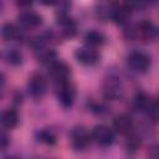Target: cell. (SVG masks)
I'll use <instances>...</instances> for the list:
<instances>
[{
	"label": "cell",
	"mask_w": 159,
	"mask_h": 159,
	"mask_svg": "<svg viewBox=\"0 0 159 159\" xmlns=\"http://www.w3.org/2000/svg\"><path fill=\"white\" fill-rule=\"evenodd\" d=\"M127 63L128 66L139 73H144L149 70L150 67V57L142 51H133L128 55L127 57Z\"/></svg>",
	"instance_id": "cell-1"
},
{
	"label": "cell",
	"mask_w": 159,
	"mask_h": 159,
	"mask_svg": "<svg viewBox=\"0 0 159 159\" xmlns=\"http://www.w3.org/2000/svg\"><path fill=\"white\" fill-rule=\"evenodd\" d=\"M91 137H92V139H93L97 144H99V145H102V147L111 145V144L113 143V140H114V133H113V130H112L109 127L104 125V124H98V125H96V127L92 129Z\"/></svg>",
	"instance_id": "cell-2"
},
{
	"label": "cell",
	"mask_w": 159,
	"mask_h": 159,
	"mask_svg": "<svg viewBox=\"0 0 159 159\" xmlns=\"http://www.w3.org/2000/svg\"><path fill=\"white\" fill-rule=\"evenodd\" d=\"M91 138L83 127H75L71 132V145L75 150H83L88 147Z\"/></svg>",
	"instance_id": "cell-3"
},
{
	"label": "cell",
	"mask_w": 159,
	"mask_h": 159,
	"mask_svg": "<svg viewBox=\"0 0 159 159\" xmlns=\"http://www.w3.org/2000/svg\"><path fill=\"white\" fill-rule=\"evenodd\" d=\"M75 56L78 60V62L87 66H92L99 61V52L96 50V47H92L88 45L77 48Z\"/></svg>",
	"instance_id": "cell-4"
},
{
	"label": "cell",
	"mask_w": 159,
	"mask_h": 159,
	"mask_svg": "<svg viewBox=\"0 0 159 159\" xmlns=\"http://www.w3.org/2000/svg\"><path fill=\"white\" fill-rule=\"evenodd\" d=\"M75 87L71 84L70 81L62 82L57 84V89H56V94L58 101L61 102V104L63 107H70L73 103L75 99Z\"/></svg>",
	"instance_id": "cell-5"
},
{
	"label": "cell",
	"mask_w": 159,
	"mask_h": 159,
	"mask_svg": "<svg viewBox=\"0 0 159 159\" xmlns=\"http://www.w3.org/2000/svg\"><path fill=\"white\" fill-rule=\"evenodd\" d=\"M17 20L24 27H36L42 22L41 15L31 9H25L20 11V14L17 15Z\"/></svg>",
	"instance_id": "cell-6"
},
{
	"label": "cell",
	"mask_w": 159,
	"mask_h": 159,
	"mask_svg": "<svg viewBox=\"0 0 159 159\" xmlns=\"http://www.w3.org/2000/svg\"><path fill=\"white\" fill-rule=\"evenodd\" d=\"M50 76L56 82V84L70 81V68L63 62H52L50 66Z\"/></svg>",
	"instance_id": "cell-7"
},
{
	"label": "cell",
	"mask_w": 159,
	"mask_h": 159,
	"mask_svg": "<svg viewBox=\"0 0 159 159\" xmlns=\"http://www.w3.org/2000/svg\"><path fill=\"white\" fill-rule=\"evenodd\" d=\"M27 89L30 92L31 96L34 97H42L46 93L47 89V83L45 81V78L40 75H32L29 78L27 82Z\"/></svg>",
	"instance_id": "cell-8"
},
{
	"label": "cell",
	"mask_w": 159,
	"mask_h": 159,
	"mask_svg": "<svg viewBox=\"0 0 159 159\" xmlns=\"http://www.w3.org/2000/svg\"><path fill=\"white\" fill-rule=\"evenodd\" d=\"M154 26L149 21H140L133 29V36L140 41H150L154 37Z\"/></svg>",
	"instance_id": "cell-9"
},
{
	"label": "cell",
	"mask_w": 159,
	"mask_h": 159,
	"mask_svg": "<svg viewBox=\"0 0 159 159\" xmlns=\"http://www.w3.org/2000/svg\"><path fill=\"white\" fill-rule=\"evenodd\" d=\"M113 128L116 129L117 133L119 134H129L133 129V122L132 118L125 116V114H120L117 116L113 120Z\"/></svg>",
	"instance_id": "cell-10"
},
{
	"label": "cell",
	"mask_w": 159,
	"mask_h": 159,
	"mask_svg": "<svg viewBox=\"0 0 159 159\" xmlns=\"http://www.w3.org/2000/svg\"><path fill=\"white\" fill-rule=\"evenodd\" d=\"M120 92H122L120 81L114 76H109L104 82V94L108 98H117L120 94Z\"/></svg>",
	"instance_id": "cell-11"
},
{
	"label": "cell",
	"mask_w": 159,
	"mask_h": 159,
	"mask_svg": "<svg viewBox=\"0 0 159 159\" xmlns=\"http://www.w3.org/2000/svg\"><path fill=\"white\" fill-rule=\"evenodd\" d=\"M19 122V116L14 109H6L1 114V125L6 129H12Z\"/></svg>",
	"instance_id": "cell-12"
},
{
	"label": "cell",
	"mask_w": 159,
	"mask_h": 159,
	"mask_svg": "<svg viewBox=\"0 0 159 159\" xmlns=\"http://www.w3.org/2000/svg\"><path fill=\"white\" fill-rule=\"evenodd\" d=\"M1 35L5 40L7 41H14V40H17L20 37V30L16 25L11 24V22H6L2 26V30H1Z\"/></svg>",
	"instance_id": "cell-13"
},
{
	"label": "cell",
	"mask_w": 159,
	"mask_h": 159,
	"mask_svg": "<svg viewBox=\"0 0 159 159\" xmlns=\"http://www.w3.org/2000/svg\"><path fill=\"white\" fill-rule=\"evenodd\" d=\"M84 41L88 46L97 47L104 42V36L97 30H91L84 35Z\"/></svg>",
	"instance_id": "cell-14"
},
{
	"label": "cell",
	"mask_w": 159,
	"mask_h": 159,
	"mask_svg": "<svg viewBox=\"0 0 159 159\" xmlns=\"http://www.w3.org/2000/svg\"><path fill=\"white\" fill-rule=\"evenodd\" d=\"M130 14V7L127 5H118L112 10V17L117 22H123Z\"/></svg>",
	"instance_id": "cell-15"
},
{
	"label": "cell",
	"mask_w": 159,
	"mask_h": 159,
	"mask_svg": "<svg viewBox=\"0 0 159 159\" xmlns=\"http://www.w3.org/2000/svg\"><path fill=\"white\" fill-rule=\"evenodd\" d=\"M145 111V113L148 114V117L152 119V120H155V122H159V101H152L149 99L145 108L143 109Z\"/></svg>",
	"instance_id": "cell-16"
},
{
	"label": "cell",
	"mask_w": 159,
	"mask_h": 159,
	"mask_svg": "<svg viewBox=\"0 0 159 159\" xmlns=\"http://www.w3.org/2000/svg\"><path fill=\"white\" fill-rule=\"evenodd\" d=\"M4 58L6 60V62L11 63V65H19L21 63V53L16 50H7L4 53Z\"/></svg>",
	"instance_id": "cell-17"
},
{
	"label": "cell",
	"mask_w": 159,
	"mask_h": 159,
	"mask_svg": "<svg viewBox=\"0 0 159 159\" xmlns=\"http://www.w3.org/2000/svg\"><path fill=\"white\" fill-rule=\"evenodd\" d=\"M39 138H40L41 142H45V143H47V144H53L55 140H56L55 135H53L50 130H41V132L39 133Z\"/></svg>",
	"instance_id": "cell-18"
},
{
	"label": "cell",
	"mask_w": 159,
	"mask_h": 159,
	"mask_svg": "<svg viewBox=\"0 0 159 159\" xmlns=\"http://www.w3.org/2000/svg\"><path fill=\"white\" fill-rule=\"evenodd\" d=\"M140 143H139V140L135 138V137H130V138H128V142H127V147H128V149L130 148L132 150H135L137 148H138V145H139Z\"/></svg>",
	"instance_id": "cell-19"
},
{
	"label": "cell",
	"mask_w": 159,
	"mask_h": 159,
	"mask_svg": "<svg viewBox=\"0 0 159 159\" xmlns=\"http://www.w3.org/2000/svg\"><path fill=\"white\" fill-rule=\"evenodd\" d=\"M0 140H1V149L4 150V149L6 148V145H7V143H9V140H7V137H6V134H5L4 132L1 133V139H0Z\"/></svg>",
	"instance_id": "cell-20"
},
{
	"label": "cell",
	"mask_w": 159,
	"mask_h": 159,
	"mask_svg": "<svg viewBox=\"0 0 159 159\" xmlns=\"http://www.w3.org/2000/svg\"><path fill=\"white\" fill-rule=\"evenodd\" d=\"M5 159H20V158L16 157V155H9V157H6Z\"/></svg>",
	"instance_id": "cell-21"
}]
</instances>
